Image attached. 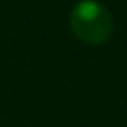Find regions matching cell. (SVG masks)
Returning a JSON list of instances; mask_svg holds the SVG:
<instances>
[{
	"label": "cell",
	"mask_w": 127,
	"mask_h": 127,
	"mask_svg": "<svg viewBox=\"0 0 127 127\" xmlns=\"http://www.w3.org/2000/svg\"><path fill=\"white\" fill-rule=\"evenodd\" d=\"M112 15L97 0H78L70 11V30L85 45H106L112 36Z\"/></svg>",
	"instance_id": "cell-1"
}]
</instances>
